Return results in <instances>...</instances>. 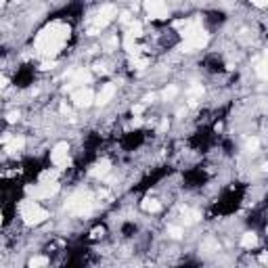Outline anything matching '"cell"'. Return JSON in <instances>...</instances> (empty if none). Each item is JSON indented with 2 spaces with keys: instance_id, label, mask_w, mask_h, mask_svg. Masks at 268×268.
Instances as JSON below:
<instances>
[{
  "instance_id": "1",
  "label": "cell",
  "mask_w": 268,
  "mask_h": 268,
  "mask_svg": "<svg viewBox=\"0 0 268 268\" xmlns=\"http://www.w3.org/2000/svg\"><path fill=\"white\" fill-rule=\"evenodd\" d=\"M19 214H21V220H23V224H28V226H40L44 224L46 220H49V209H44L40 205L38 199H23L19 203Z\"/></svg>"
},
{
  "instance_id": "2",
  "label": "cell",
  "mask_w": 268,
  "mask_h": 268,
  "mask_svg": "<svg viewBox=\"0 0 268 268\" xmlns=\"http://www.w3.org/2000/svg\"><path fill=\"white\" fill-rule=\"evenodd\" d=\"M61 184L57 182L55 178H42L38 184L34 186H28V195L32 197V199H38V201H44V199H51V197H55L57 193H59Z\"/></svg>"
},
{
  "instance_id": "3",
  "label": "cell",
  "mask_w": 268,
  "mask_h": 268,
  "mask_svg": "<svg viewBox=\"0 0 268 268\" xmlns=\"http://www.w3.org/2000/svg\"><path fill=\"white\" fill-rule=\"evenodd\" d=\"M51 164L57 170H65L72 166V147H69L65 141L63 143H57L51 149Z\"/></svg>"
},
{
  "instance_id": "4",
  "label": "cell",
  "mask_w": 268,
  "mask_h": 268,
  "mask_svg": "<svg viewBox=\"0 0 268 268\" xmlns=\"http://www.w3.org/2000/svg\"><path fill=\"white\" fill-rule=\"evenodd\" d=\"M143 9L153 21H164L170 17V9L166 0H143Z\"/></svg>"
},
{
  "instance_id": "5",
  "label": "cell",
  "mask_w": 268,
  "mask_h": 268,
  "mask_svg": "<svg viewBox=\"0 0 268 268\" xmlns=\"http://www.w3.org/2000/svg\"><path fill=\"white\" fill-rule=\"evenodd\" d=\"M72 103L76 105V107H82V109H88L92 103H95V92H92V88H84L80 86L78 90L72 92Z\"/></svg>"
},
{
  "instance_id": "6",
  "label": "cell",
  "mask_w": 268,
  "mask_h": 268,
  "mask_svg": "<svg viewBox=\"0 0 268 268\" xmlns=\"http://www.w3.org/2000/svg\"><path fill=\"white\" fill-rule=\"evenodd\" d=\"M115 95H118V86H115L113 82H107V84H103L101 90L95 95V103L99 105V107H105V105H109L113 101Z\"/></svg>"
},
{
  "instance_id": "7",
  "label": "cell",
  "mask_w": 268,
  "mask_h": 268,
  "mask_svg": "<svg viewBox=\"0 0 268 268\" xmlns=\"http://www.w3.org/2000/svg\"><path fill=\"white\" fill-rule=\"evenodd\" d=\"M26 145H28L26 136H23V134H13V136H11V141L5 145V153L17 155V153H21V151L26 149Z\"/></svg>"
},
{
  "instance_id": "8",
  "label": "cell",
  "mask_w": 268,
  "mask_h": 268,
  "mask_svg": "<svg viewBox=\"0 0 268 268\" xmlns=\"http://www.w3.org/2000/svg\"><path fill=\"white\" fill-rule=\"evenodd\" d=\"M109 174H111V161L105 159V157L99 159L97 164L90 168V176H92V178H107Z\"/></svg>"
},
{
  "instance_id": "9",
  "label": "cell",
  "mask_w": 268,
  "mask_h": 268,
  "mask_svg": "<svg viewBox=\"0 0 268 268\" xmlns=\"http://www.w3.org/2000/svg\"><path fill=\"white\" fill-rule=\"evenodd\" d=\"M258 243H260V239H258V235L255 232H251V230H247V232H243L241 235V241H239V245L243 247V249H255L258 247Z\"/></svg>"
},
{
  "instance_id": "10",
  "label": "cell",
  "mask_w": 268,
  "mask_h": 268,
  "mask_svg": "<svg viewBox=\"0 0 268 268\" xmlns=\"http://www.w3.org/2000/svg\"><path fill=\"white\" fill-rule=\"evenodd\" d=\"M143 34H145V28H143V23L141 21H130L128 23V32H126V36H130V38H134V40H138V38H143Z\"/></svg>"
},
{
  "instance_id": "11",
  "label": "cell",
  "mask_w": 268,
  "mask_h": 268,
  "mask_svg": "<svg viewBox=\"0 0 268 268\" xmlns=\"http://www.w3.org/2000/svg\"><path fill=\"white\" fill-rule=\"evenodd\" d=\"M141 207H143V212H147V214H157V212H161V201L159 199H151V197H147V199L141 203Z\"/></svg>"
},
{
  "instance_id": "12",
  "label": "cell",
  "mask_w": 268,
  "mask_h": 268,
  "mask_svg": "<svg viewBox=\"0 0 268 268\" xmlns=\"http://www.w3.org/2000/svg\"><path fill=\"white\" fill-rule=\"evenodd\" d=\"M168 237L174 241H180L184 237V226L182 224H168Z\"/></svg>"
},
{
  "instance_id": "13",
  "label": "cell",
  "mask_w": 268,
  "mask_h": 268,
  "mask_svg": "<svg viewBox=\"0 0 268 268\" xmlns=\"http://www.w3.org/2000/svg\"><path fill=\"white\" fill-rule=\"evenodd\" d=\"M176 95H178V86L170 84V86L164 88V92H161V99H164V101H174V99H176Z\"/></svg>"
},
{
  "instance_id": "14",
  "label": "cell",
  "mask_w": 268,
  "mask_h": 268,
  "mask_svg": "<svg viewBox=\"0 0 268 268\" xmlns=\"http://www.w3.org/2000/svg\"><path fill=\"white\" fill-rule=\"evenodd\" d=\"M30 266H49L51 264V258H46V255H34V258H30V262H28Z\"/></svg>"
},
{
  "instance_id": "15",
  "label": "cell",
  "mask_w": 268,
  "mask_h": 268,
  "mask_svg": "<svg viewBox=\"0 0 268 268\" xmlns=\"http://www.w3.org/2000/svg\"><path fill=\"white\" fill-rule=\"evenodd\" d=\"M245 149L249 151V153H255V151L260 149V138L258 136H251L249 141H247V145H245Z\"/></svg>"
},
{
  "instance_id": "16",
  "label": "cell",
  "mask_w": 268,
  "mask_h": 268,
  "mask_svg": "<svg viewBox=\"0 0 268 268\" xmlns=\"http://www.w3.org/2000/svg\"><path fill=\"white\" fill-rule=\"evenodd\" d=\"M255 74H258V78L262 80V82L266 80V61H264V59L255 63Z\"/></svg>"
},
{
  "instance_id": "17",
  "label": "cell",
  "mask_w": 268,
  "mask_h": 268,
  "mask_svg": "<svg viewBox=\"0 0 268 268\" xmlns=\"http://www.w3.org/2000/svg\"><path fill=\"white\" fill-rule=\"evenodd\" d=\"M19 118H21L19 111H11V113L7 115V122H9V124H15V122H19Z\"/></svg>"
},
{
  "instance_id": "18",
  "label": "cell",
  "mask_w": 268,
  "mask_h": 268,
  "mask_svg": "<svg viewBox=\"0 0 268 268\" xmlns=\"http://www.w3.org/2000/svg\"><path fill=\"white\" fill-rule=\"evenodd\" d=\"M7 84H9V80H7V76H3V74H0V92H3V90L7 88Z\"/></svg>"
},
{
  "instance_id": "19",
  "label": "cell",
  "mask_w": 268,
  "mask_h": 268,
  "mask_svg": "<svg viewBox=\"0 0 268 268\" xmlns=\"http://www.w3.org/2000/svg\"><path fill=\"white\" fill-rule=\"evenodd\" d=\"M266 3H268V0H251V5H253V7H258V9H264Z\"/></svg>"
},
{
  "instance_id": "20",
  "label": "cell",
  "mask_w": 268,
  "mask_h": 268,
  "mask_svg": "<svg viewBox=\"0 0 268 268\" xmlns=\"http://www.w3.org/2000/svg\"><path fill=\"white\" fill-rule=\"evenodd\" d=\"M5 7V0H0V9H3Z\"/></svg>"
},
{
  "instance_id": "21",
  "label": "cell",
  "mask_w": 268,
  "mask_h": 268,
  "mask_svg": "<svg viewBox=\"0 0 268 268\" xmlns=\"http://www.w3.org/2000/svg\"><path fill=\"white\" fill-rule=\"evenodd\" d=\"M0 224H3V214H0Z\"/></svg>"
}]
</instances>
